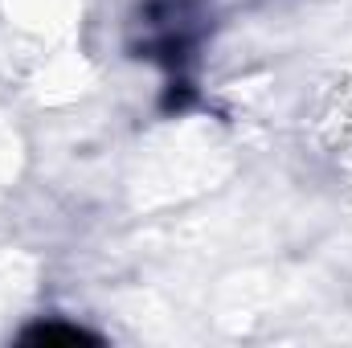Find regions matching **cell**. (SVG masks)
<instances>
[{
  "label": "cell",
  "mask_w": 352,
  "mask_h": 348,
  "mask_svg": "<svg viewBox=\"0 0 352 348\" xmlns=\"http://www.w3.org/2000/svg\"><path fill=\"white\" fill-rule=\"evenodd\" d=\"M29 345H90L94 336L82 332V328H62V324H41L33 332H25Z\"/></svg>",
  "instance_id": "6da1fadb"
}]
</instances>
